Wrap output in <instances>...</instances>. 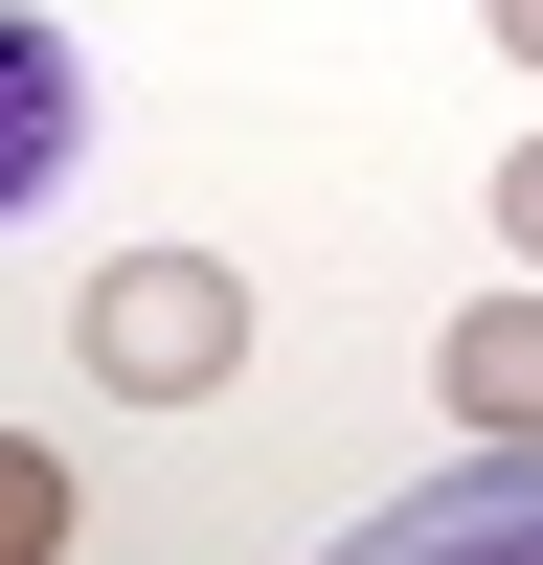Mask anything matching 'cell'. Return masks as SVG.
Listing matches in <instances>:
<instances>
[{
  "instance_id": "cell-6",
  "label": "cell",
  "mask_w": 543,
  "mask_h": 565,
  "mask_svg": "<svg viewBox=\"0 0 543 565\" xmlns=\"http://www.w3.org/2000/svg\"><path fill=\"white\" fill-rule=\"evenodd\" d=\"M498 226H521V271H543V136H521V159H498Z\"/></svg>"
},
{
  "instance_id": "cell-7",
  "label": "cell",
  "mask_w": 543,
  "mask_h": 565,
  "mask_svg": "<svg viewBox=\"0 0 543 565\" xmlns=\"http://www.w3.org/2000/svg\"><path fill=\"white\" fill-rule=\"evenodd\" d=\"M476 23H498V45H521V68H543V0H476Z\"/></svg>"
},
{
  "instance_id": "cell-5",
  "label": "cell",
  "mask_w": 543,
  "mask_h": 565,
  "mask_svg": "<svg viewBox=\"0 0 543 565\" xmlns=\"http://www.w3.org/2000/svg\"><path fill=\"white\" fill-rule=\"evenodd\" d=\"M45 543H68V452H23V430H0V565H45Z\"/></svg>"
},
{
  "instance_id": "cell-4",
  "label": "cell",
  "mask_w": 543,
  "mask_h": 565,
  "mask_svg": "<svg viewBox=\"0 0 543 565\" xmlns=\"http://www.w3.org/2000/svg\"><path fill=\"white\" fill-rule=\"evenodd\" d=\"M453 407H476V452H543V295H476L453 317V362H430Z\"/></svg>"
},
{
  "instance_id": "cell-1",
  "label": "cell",
  "mask_w": 543,
  "mask_h": 565,
  "mask_svg": "<svg viewBox=\"0 0 543 565\" xmlns=\"http://www.w3.org/2000/svg\"><path fill=\"white\" fill-rule=\"evenodd\" d=\"M68 340H91V385L204 407V385H249V271H204V249H114V271L68 295Z\"/></svg>"
},
{
  "instance_id": "cell-3",
  "label": "cell",
  "mask_w": 543,
  "mask_h": 565,
  "mask_svg": "<svg viewBox=\"0 0 543 565\" xmlns=\"http://www.w3.org/2000/svg\"><path fill=\"white\" fill-rule=\"evenodd\" d=\"M68 159H91V68H68V23H23V0H0V226H23Z\"/></svg>"
},
{
  "instance_id": "cell-2",
  "label": "cell",
  "mask_w": 543,
  "mask_h": 565,
  "mask_svg": "<svg viewBox=\"0 0 543 565\" xmlns=\"http://www.w3.org/2000/svg\"><path fill=\"white\" fill-rule=\"evenodd\" d=\"M317 565H543V452H453V476H407L362 543H317Z\"/></svg>"
}]
</instances>
